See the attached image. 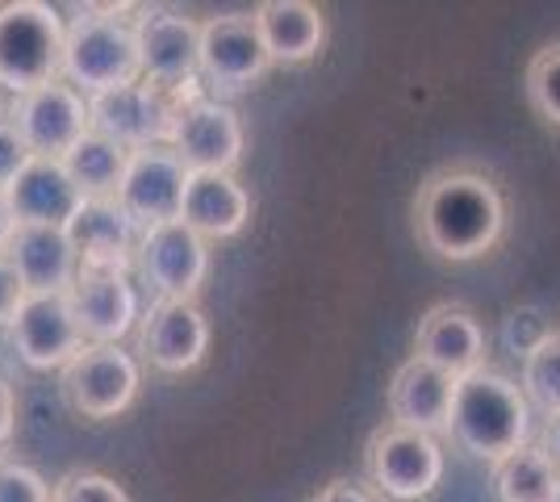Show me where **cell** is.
I'll return each mask as SVG.
<instances>
[{
    "instance_id": "1",
    "label": "cell",
    "mask_w": 560,
    "mask_h": 502,
    "mask_svg": "<svg viewBox=\"0 0 560 502\" xmlns=\"http://www.w3.org/2000/svg\"><path fill=\"white\" fill-rule=\"evenodd\" d=\"M415 235L444 264L486 260L506 240V197L477 164L435 167L415 192Z\"/></svg>"
},
{
    "instance_id": "2",
    "label": "cell",
    "mask_w": 560,
    "mask_h": 502,
    "mask_svg": "<svg viewBox=\"0 0 560 502\" xmlns=\"http://www.w3.org/2000/svg\"><path fill=\"white\" fill-rule=\"evenodd\" d=\"M447 431L468 456L498 469L502 460L532 444V402L523 385L486 364L456 382Z\"/></svg>"
},
{
    "instance_id": "3",
    "label": "cell",
    "mask_w": 560,
    "mask_h": 502,
    "mask_svg": "<svg viewBox=\"0 0 560 502\" xmlns=\"http://www.w3.org/2000/svg\"><path fill=\"white\" fill-rule=\"evenodd\" d=\"M130 9L117 4H89L80 17L68 22V47H63V80L89 96L114 93L142 80V50Z\"/></svg>"
},
{
    "instance_id": "4",
    "label": "cell",
    "mask_w": 560,
    "mask_h": 502,
    "mask_svg": "<svg viewBox=\"0 0 560 502\" xmlns=\"http://www.w3.org/2000/svg\"><path fill=\"white\" fill-rule=\"evenodd\" d=\"M68 22L47 0H4L0 4V89L13 101L50 80H63Z\"/></svg>"
},
{
    "instance_id": "5",
    "label": "cell",
    "mask_w": 560,
    "mask_h": 502,
    "mask_svg": "<svg viewBox=\"0 0 560 502\" xmlns=\"http://www.w3.org/2000/svg\"><path fill=\"white\" fill-rule=\"evenodd\" d=\"M142 360L121 343H89L80 357L59 373V394L80 419L109 423L139 402Z\"/></svg>"
},
{
    "instance_id": "6",
    "label": "cell",
    "mask_w": 560,
    "mask_h": 502,
    "mask_svg": "<svg viewBox=\"0 0 560 502\" xmlns=\"http://www.w3.org/2000/svg\"><path fill=\"white\" fill-rule=\"evenodd\" d=\"M201 96H206V89L167 93V89H155V84L139 80V84H126V89L93 96V126L101 135L117 139L121 147H130V151L172 147L180 114L192 101H201Z\"/></svg>"
},
{
    "instance_id": "7",
    "label": "cell",
    "mask_w": 560,
    "mask_h": 502,
    "mask_svg": "<svg viewBox=\"0 0 560 502\" xmlns=\"http://www.w3.org/2000/svg\"><path fill=\"white\" fill-rule=\"evenodd\" d=\"M364 474L385 499L419 502L444 478V448L435 435L381 423L364 444Z\"/></svg>"
},
{
    "instance_id": "8",
    "label": "cell",
    "mask_w": 560,
    "mask_h": 502,
    "mask_svg": "<svg viewBox=\"0 0 560 502\" xmlns=\"http://www.w3.org/2000/svg\"><path fill=\"white\" fill-rule=\"evenodd\" d=\"M272 68L256 13H218L201 22V89L213 101L247 93Z\"/></svg>"
},
{
    "instance_id": "9",
    "label": "cell",
    "mask_w": 560,
    "mask_h": 502,
    "mask_svg": "<svg viewBox=\"0 0 560 502\" xmlns=\"http://www.w3.org/2000/svg\"><path fill=\"white\" fill-rule=\"evenodd\" d=\"M135 30H139L142 50V80L167 89V93H188L201 89V22L180 9L147 4L135 9Z\"/></svg>"
},
{
    "instance_id": "10",
    "label": "cell",
    "mask_w": 560,
    "mask_h": 502,
    "mask_svg": "<svg viewBox=\"0 0 560 502\" xmlns=\"http://www.w3.org/2000/svg\"><path fill=\"white\" fill-rule=\"evenodd\" d=\"M9 118L25 139L30 155L68 160V151L93 130V101L68 80H50L9 105Z\"/></svg>"
},
{
    "instance_id": "11",
    "label": "cell",
    "mask_w": 560,
    "mask_h": 502,
    "mask_svg": "<svg viewBox=\"0 0 560 502\" xmlns=\"http://www.w3.org/2000/svg\"><path fill=\"white\" fill-rule=\"evenodd\" d=\"M9 343L34 373H50V369L63 373L89 348L68 293H25L22 311L9 323Z\"/></svg>"
},
{
    "instance_id": "12",
    "label": "cell",
    "mask_w": 560,
    "mask_h": 502,
    "mask_svg": "<svg viewBox=\"0 0 560 502\" xmlns=\"http://www.w3.org/2000/svg\"><path fill=\"white\" fill-rule=\"evenodd\" d=\"M139 277L155 302H192L210 277V243L185 222H164L142 231Z\"/></svg>"
},
{
    "instance_id": "13",
    "label": "cell",
    "mask_w": 560,
    "mask_h": 502,
    "mask_svg": "<svg viewBox=\"0 0 560 502\" xmlns=\"http://www.w3.org/2000/svg\"><path fill=\"white\" fill-rule=\"evenodd\" d=\"M139 360L155 373H192L210 352V318L197 302H151L139 323Z\"/></svg>"
},
{
    "instance_id": "14",
    "label": "cell",
    "mask_w": 560,
    "mask_h": 502,
    "mask_svg": "<svg viewBox=\"0 0 560 502\" xmlns=\"http://www.w3.org/2000/svg\"><path fill=\"white\" fill-rule=\"evenodd\" d=\"M188 189V167L172 147H142L130 155V167L121 176L117 201L121 210L139 222L142 231L180 222Z\"/></svg>"
},
{
    "instance_id": "15",
    "label": "cell",
    "mask_w": 560,
    "mask_h": 502,
    "mask_svg": "<svg viewBox=\"0 0 560 502\" xmlns=\"http://www.w3.org/2000/svg\"><path fill=\"white\" fill-rule=\"evenodd\" d=\"M247 130L231 101L201 96L192 101L172 135V151L185 160L188 172H234L243 164Z\"/></svg>"
},
{
    "instance_id": "16",
    "label": "cell",
    "mask_w": 560,
    "mask_h": 502,
    "mask_svg": "<svg viewBox=\"0 0 560 502\" xmlns=\"http://www.w3.org/2000/svg\"><path fill=\"white\" fill-rule=\"evenodd\" d=\"M68 240L80 256V268L96 272H130L139 268L142 226L121 210L117 197H89L68 222Z\"/></svg>"
},
{
    "instance_id": "17",
    "label": "cell",
    "mask_w": 560,
    "mask_h": 502,
    "mask_svg": "<svg viewBox=\"0 0 560 502\" xmlns=\"http://www.w3.org/2000/svg\"><path fill=\"white\" fill-rule=\"evenodd\" d=\"M71 311L89 343H121L130 331H139V289L130 285L126 272H96L80 268L71 285Z\"/></svg>"
},
{
    "instance_id": "18",
    "label": "cell",
    "mask_w": 560,
    "mask_h": 502,
    "mask_svg": "<svg viewBox=\"0 0 560 502\" xmlns=\"http://www.w3.org/2000/svg\"><path fill=\"white\" fill-rule=\"evenodd\" d=\"M415 357L444 369L447 377H468L477 369H486V327L477 323V314L456 306V302H440L419 318L415 331Z\"/></svg>"
},
{
    "instance_id": "19",
    "label": "cell",
    "mask_w": 560,
    "mask_h": 502,
    "mask_svg": "<svg viewBox=\"0 0 560 502\" xmlns=\"http://www.w3.org/2000/svg\"><path fill=\"white\" fill-rule=\"evenodd\" d=\"M252 210H256V201L234 172H188L180 222L192 226L206 243L243 235L252 222Z\"/></svg>"
},
{
    "instance_id": "20",
    "label": "cell",
    "mask_w": 560,
    "mask_h": 502,
    "mask_svg": "<svg viewBox=\"0 0 560 502\" xmlns=\"http://www.w3.org/2000/svg\"><path fill=\"white\" fill-rule=\"evenodd\" d=\"M4 256L18 268L25 293H71L75 277H80V256L63 226L18 222L4 243Z\"/></svg>"
},
{
    "instance_id": "21",
    "label": "cell",
    "mask_w": 560,
    "mask_h": 502,
    "mask_svg": "<svg viewBox=\"0 0 560 502\" xmlns=\"http://www.w3.org/2000/svg\"><path fill=\"white\" fill-rule=\"evenodd\" d=\"M452 394H456V377L410 357L389 382V423L440 440L452 423Z\"/></svg>"
},
{
    "instance_id": "22",
    "label": "cell",
    "mask_w": 560,
    "mask_h": 502,
    "mask_svg": "<svg viewBox=\"0 0 560 502\" xmlns=\"http://www.w3.org/2000/svg\"><path fill=\"white\" fill-rule=\"evenodd\" d=\"M9 197V210L18 222H30V226H63L80 214V206L89 201L84 192L75 189L71 172L63 167V160H43L34 155L30 164L18 172V180L4 189Z\"/></svg>"
},
{
    "instance_id": "23",
    "label": "cell",
    "mask_w": 560,
    "mask_h": 502,
    "mask_svg": "<svg viewBox=\"0 0 560 502\" xmlns=\"http://www.w3.org/2000/svg\"><path fill=\"white\" fill-rule=\"evenodd\" d=\"M259 25V38L272 55V63L298 68L318 59L327 47V13L310 0H264L252 9Z\"/></svg>"
},
{
    "instance_id": "24",
    "label": "cell",
    "mask_w": 560,
    "mask_h": 502,
    "mask_svg": "<svg viewBox=\"0 0 560 502\" xmlns=\"http://www.w3.org/2000/svg\"><path fill=\"white\" fill-rule=\"evenodd\" d=\"M130 155H135L130 147H121L117 139L101 135L93 126V130L68 151L63 167L71 172L75 189L84 192V197H117L121 176H126V167H130Z\"/></svg>"
},
{
    "instance_id": "25",
    "label": "cell",
    "mask_w": 560,
    "mask_h": 502,
    "mask_svg": "<svg viewBox=\"0 0 560 502\" xmlns=\"http://www.w3.org/2000/svg\"><path fill=\"white\" fill-rule=\"evenodd\" d=\"M498 502H560V469L539 444L518 448L493 469Z\"/></svg>"
},
{
    "instance_id": "26",
    "label": "cell",
    "mask_w": 560,
    "mask_h": 502,
    "mask_svg": "<svg viewBox=\"0 0 560 502\" xmlns=\"http://www.w3.org/2000/svg\"><path fill=\"white\" fill-rule=\"evenodd\" d=\"M518 385H523L527 402L536 410H544L548 419L560 415V331L552 339H544L536 352L523 360Z\"/></svg>"
},
{
    "instance_id": "27",
    "label": "cell",
    "mask_w": 560,
    "mask_h": 502,
    "mask_svg": "<svg viewBox=\"0 0 560 502\" xmlns=\"http://www.w3.org/2000/svg\"><path fill=\"white\" fill-rule=\"evenodd\" d=\"M523 89H527V101H532L536 118L548 121L552 130H560V38L557 43H544L527 59Z\"/></svg>"
},
{
    "instance_id": "28",
    "label": "cell",
    "mask_w": 560,
    "mask_h": 502,
    "mask_svg": "<svg viewBox=\"0 0 560 502\" xmlns=\"http://www.w3.org/2000/svg\"><path fill=\"white\" fill-rule=\"evenodd\" d=\"M55 502H130V494L101 469H71L55 481Z\"/></svg>"
},
{
    "instance_id": "29",
    "label": "cell",
    "mask_w": 560,
    "mask_h": 502,
    "mask_svg": "<svg viewBox=\"0 0 560 502\" xmlns=\"http://www.w3.org/2000/svg\"><path fill=\"white\" fill-rule=\"evenodd\" d=\"M0 502H55V486L34 465L0 456Z\"/></svg>"
},
{
    "instance_id": "30",
    "label": "cell",
    "mask_w": 560,
    "mask_h": 502,
    "mask_svg": "<svg viewBox=\"0 0 560 502\" xmlns=\"http://www.w3.org/2000/svg\"><path fill=\"white\" fill-rule=\"evenodd\" d=\"M552 327H548V318L536 311V306H518V311L506 314V323H502V343H506V352L518 360H527L536 352L544 339H552Z\"/></svg>"
},
{
    "instance_id": "31",
    "label": "cell",
    "mask_w": 560,
    "mask_h": 502,
    "mask_svg": "<svg viewBox=\"0 0 560 502\" xmlns=\"http://www.w3.org/2000/svg\"><path fill=\"white\" fill-rule=\"evenodd\" d=\"M34 155H30V147L25 139L18 135V126L9 114H0V189H9L13 180H18V172L30 164Z\"/></svg>"
},
{
    "instance_id": "32",
    "label": "cell",
    "mask_w": 560,
    "mask_h": 502,
    "mask_svg": "<svg viewBox=\"0 0 560 502\" xmlns=\"http://www.w3.org/2000/svg\"><path fill=\"white\" fill-rule=\"evenodd\" d=\"M22 302H25L22 277H18V268L9 264V256L0 252V327L13 323V314L22 311Z\"/></svg>"
},
{
    "instance_id": "33",
    "label": "cell",
    "mask_w": 560,
    "mask_h": 502,
    "mask_svg": "<svg viewBox=\"0 0 560 502\" xmlns=\"http://www.w3.org/2000/svg\"><path fill=\"white\" fill-rule=\"evenodd\" d=\"M305 502H376L364 486H355L351 478H335V481H327L318 494H310Z\"/></svg>"
},
{
    "instance_id": "34",
    "label": "cell",
    "mask_w": 560,
    "mask_h": 502,
    "mask_svg": "<svg viewBox=\"0 0 560 502\" xmlns=\"http://www.w3.org/2000/svg\"><path fill=\"white\" fill-rule=\"evenodd\" d=\"M13 431H18V389L0 377V453L9 448Z\"/></svg>"
},
{
    "instance_id": "35",
    "label": "cell",
    "mask_w": 560,
    "mask_h": 502,
    "mask_svg": "<svg viewBox=\"0 0 560 502\" xmlns=\"http://www.w3.org/2000/svg\"><path fill=\"white\" fill-rule=\"evenodd\" d=\"M539 448L552 456V465L560 469V415H552V419L544 423V440H539Z\"/></svg>"
},
{
    "instance_id": "36",
    "label": "cell",
    "mask_w": 560,
    "mask_h": 502,
    "mask_svg": "<svg viewBox=\"0 0 560 502\" xmlns=\"http://www.w3.org/2000/svg\"><path fill=\"white\" fill-rule=\"evenodd\" d=\"M13 226H18V218H13L9 197H4V189H0V252H4V243H9V235H13Z\"/></svg>"
}]
</instances>
